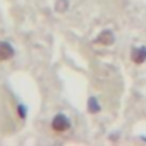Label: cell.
<instances>
[{"label": "cell", "instance_id": "6da1fadb", "mask_svg": "<svg viewBox=\"0 0 146 146\" xmlns=\"http://www.w3.org/2000/svg\"><path fill=\"white\" fill-rule=\"evenodd\" d=\"M52 129L57 132V134H62L65 131L70 129V119L64 113H57L53 119H52Z\"/></svg>", "mask_w": 146, "mask_h": 146}, {"label": "cell", "instance_id": "7a4b0ae2", "mask_svg": "<svg viewBox=\"0 0 146 146\" xmlns=\"http://www.w3.org/2000/svg\"><path fill=\"white\" fill-rule=\"evenodd\" d=\"M16 50L9 41H0V62H7L14 57Z\"/></svg>", "mask_w": 146, "mask_h": 146}, {"label": "cell", "instance_id": "3957f363", "mask_svg": "<svg viewBox=\"0 0 146 146\" xmlns=\"http://www.w3.org/2000/svg\"><path fill=\"white\" fill-rule=\"evenodd\" d=\"M131 60L136 64V65H141L146 62V46H136L132 48L131 52Z\"/></svg>", "mask_w": 146, "mask_h": 146}, {"label": "cell", "instance_id": "277c9868", "mask_svg": "<svg viewBox=\"0 0 146 146\" xmlns=\"http://www.w3.org/2000/svg\"><path fill=\"white\" fill-rule=\"evenodd\" d=\"M113 41H115V36H113V31H110V29L102 31V33L98 35V38H96V43H100V45H103V46H108V45H112Z\"/></svg>", "mask_w": 146, "mask_h": 146}, {"label": "cell", "instance_id": "5b68a950", "mask_svg": "<svg viewBox=\"0 0 146 146\" xmlns=\"http://www.w3.org/2000/svg\"><path fill=\"white\" fill-rule=\"evenodd\" d=\"M100 110H102V107H100L98 100H96L95 96H91V98L88 100V112H90V113H98Z\"/></svg>", "mask_w": 146, "mask_h": 146}, {"label": "cell", "instance_id": "8992f818", "mask_svg": "<svg viewBox=\"0 0 146 146\" xmlns=\"http://www.w3.org/2000/svg\"><path fill=\"white\" fill-rule=\"evenodd\" d=\"M69 9V0H57L55 2V11L57 12H65Z\"/></svg>", "mask_w": 146, "mask_h": 146}, {"label": "cell", "instance_id": "52a82bcc", "mask_svg": "<svg viewBox=\"0 0 146 146\" xmlns=\"http://www.w3.org/2000/svg\"><path fill=\"white\" fill-rule=\"evenodd\" d=\"M17 112H19V115H21L23 119L26 117V108H24V105H19V107H17Z\"/></svg>", "mask_w": 146, "mask_h": 146}]
</instances>
